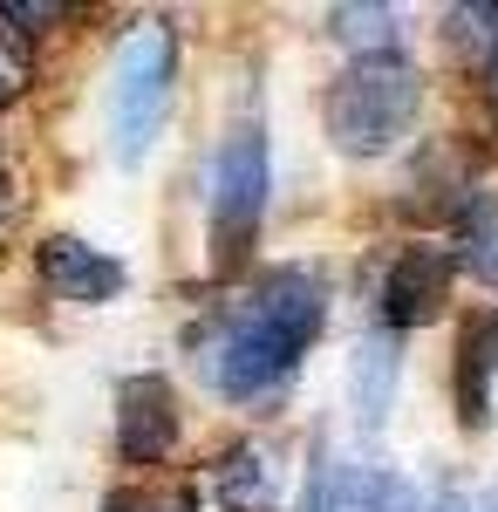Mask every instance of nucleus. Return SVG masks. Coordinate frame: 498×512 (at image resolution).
<instances>
[{
  "label": "nucleus",
  "mask_w": 498,
  "mask_h": 512,
  "mask_svg": "<svg viewBox=\"0 0 498 512\" xmlns=\"http://www.w3.org/2000/svg\"><path fill=\"white\" fill-rule=\"evenodd\" d=\"M21 89H28V28H14L7 7H0V110H7Z\"/></svg>",
  "instance_id": "obj_15"
},
{
  "label": "nucleus",
  "mask_w": 498,
  "mask_h": 512,
  "mask_svg": "<svg viewBox=\"0 0 498 512\" xmlns=\"http://www.w3.org/2000/svg\"><path fill=\"white\" fill-rule=\"evenodd\" d=\"M171 76H178V35L171 21H137L116 41V69H110V151L116 164H144L157 123L171 110Z\"/></svg>",
  "instance_id": "obj_3"
},
{
  "label": "nucleus",
  "mask_w": 498,
  "mask_h": 512,
  "mask_svg": "<svg viewBox=\"0 0 498 512\" xmlns=\"http://www.w3.org/2000/svg\"><path fill=\"white\" fill-rule=\"evenodd\" d=\"M492 383H498V308L492 315H471L458 335V424L464 431H485Z\"/></svg>",
  "instance_id": "obj_10"
},
{
  "label": "nucleus",
  "mask_w": 498,
  "mask_h": 512,
  "mask_svg": "<svg viewBox=\"0 0 498 512\" xmlns=\"http://www.w3.org/2000/svg\"><path fill=\"white\" fill-rule=\"evenodd\" d=\"M451 274H458V260H451L444 246H403V253L389 260L383 301H376V315H383L389 335H410V328H423V321L444 315Z\"/></svg>",
  "instance_id": "obj_5"
},
{
  "label": "nucleus",
  "mask_w": 498,
  "mask_h": 512,
  "mask_svg": "<svg viewBox=\"0 0 498 512\" xmlns=\"http://www.w3.org/2000/svg\"><path fill=\"white\" fill-rule=\"evenodd\" d=\"M417 110H423L417 62L369 55V62H348L328 89V137H335L342 158H383L410 137Z\"/></svg>",
  "instance_id": "obj_2"
},
{
  "label": "nucleus",
  "mask_w": 498,
  "mask_h": 512,
  "mask_svg": "<svg viewBox=\"0 0 498 512\" xmlns=\"http://www.w3.org/2000/svg\"><path fill=\"white\" fill-rule=\"evenodd\" d=\"M321 328H328V280L314 267H267V280L212 328L198 369L226 403H260L294 383Z\"/></svg>",
  "instance_id": "obj_1"
},
{
  "label": "nucleus",
  "mask_w": 498,
  "mask_h": 512,
  "mask_svg": "<svg viewBox=\"0 0 498 512\" xmlns=\"http://www.w3.org/2000/svg\"><path fill=\"white\" fill-rule=\"evenodd\" d=\"M396 376H403V355H396V335L389 328H369L355 355H348V410L362 431H383L389 403H396Z\"/></svg>",
  "instance_id": "obj_8"
},
{
  "label": "nucleus",
  "mask_w": 498,
  "mask_h": 512,
  "mask_svg": "<svg viewBox=\"0 0 498 512\" xmlns=\"http://www.w3.org/2000/svg\"><path fill=\"white\" fill-rule=\"evenodd\" d=\"M458 267H471V274L498 294V198L492 192H471V205H464V219H458Z\"/></svg>",
  "instance_id": "obj_11"
},
{
  "label": "nucleus",
  "mask_w": 498,
  "mask_h": 512,
  "mask_svg": "<svg viewBox=\"0 0 498 512\" xmlns=\"http://www.w3.org/2000/svg\"><path fill=\"white\" fill-rule=\"evenodd\" d=\"M178 431H185V417L164 376H130L116 390V458L123 465H164L178 451Z\"/></svg>",
  "instance_id": "obj_6"
},
{
  "label": "nucleus",
  "mask_w": 498,
  "mask_h": 512,
  "mask_svg": "<svg viewBox=\"0 0 498 512\" xmlns=\"http://www.w3.org/2000/svg\"><path fill=\"white\" fill-rule=\"evenodd\" d=\"M423 512H471V506H464V492H458V485L444 478V485L430 492V506H423Z\"/></svg>",
  "instance_id": "obj_17"
},
{
  "label": "nucleus",
  "mask_w": 498,
  "mask_h": 512,
  "mask_svg": "<svg viewBox=\"0 0 498 512\" xmlns=\"http://www.w3.org/2000/svg\"><path fill=\"white\" fill-rule=\"evenodd\" d=\"M103 512H157V506H151V499H137V492H110Z\"/></svg>",
  "instance_id": "obj_18"
},
{
  "label": "nucleus",
  "mask_w": 498,
  "mask_h": 512,
  "mask_svg": "<svg viewBox=\"0 0 498 512\" xmlns=\"http://www.w3.org/2000/svg\"><path fill=\"white\" fill-rule=\"evenodd\" d=\"M342 512H417V506H410V485L389 465H362V472H348Z\"/></svg>",
  "instance_id": "obj_13"
},
{
  "label": "nucleus",
  "mask_w": 498,
  "mask_h": 512,
  "mask_svg": "<svg viewBox=\"0 0 498 512\" xmlns=\"http://www.w3.org/2000/svg\"><path fill=\"white\" fill-rule=\"evenodd\" d=\"M485 512H498V485H492V499H485Z\"/></svg>",
  "instance_id": "obj_20"
},
{
  "label": "nucleus",
  "mask_w": 498,
  "mask_h": 512,
  "mask_svg": "<svg viewBox=\"0 0 498 512\" xmlns=\"http://www.w3.org/2000/svg\"><path fill=\"white\" fill-rule=\"evenodd\" d=\"M267 192H273V144L267 123H232L212 151V246L219 267H239L253 253V233L267 219Z\"/></svg>",
  "instance_id": "obj_4"
},
{
  "label": "nucleus",
  "mask_w": 498,
  "mask_h": 512,
  "mask_svg": "<svg viewBox=\"0 0 498 512\" xmlns=\"http://www.w3.org/2000/svg\"><path fill=\"white\" fill-rule=\"evenodd\" d=\"M7 212H14V178L0 171V219H7Z\"/></svg>",
  "instance_id": "obj_19"
},
{
  "label": "nucleus",
  "mask_w": 498,
  "mask_h": 512,
  "mask_svg": "<svg viewBox=\"0 0 498 512\" xmlns=\"http://www.w3.org/2000/svg\"><path fill=\"white\" fill-rule=\"evenodd\" d=\"M35 267H41V280H48L62 301H82V308L116 301V294H123V280H130V274H123V260H110L103 246H89V239H76V233L41 239Z\"/></svg>",
  "instance_id": "obj_7"
},
{
  "label": "nucleus",
  "mask_w": 498,
  "mask_h": 512,
  "mask_svg": "<svg viewBox=\"0 0 498 512\" xmlns=\"http://www.w3.org/2000/svg\"><path fill=\"white\" fill-rule=\"evenodd\" d=\"M328 35L355 48V62H369V55H396V7H328Z\"/></svg>",
  "instance_id": "obj_12"
},
{
  "label": "nucleus",
  "mask_w": 498,
  "mask_h": 512,
  "mask_svg": "<svg viewBox=\"0 0 498 512\" xmlns=\"http://www.w3.org/2000/svg\"><path fill=\"white\" fill-rule=\"evenodd\" d=\"M348 499V472L328 444H314V472H307V512H342Z\"/></svg>",
  "instance_id": "obj_14"
},
{
  "label": "nucleus",
  "mask_w": 498,
  "mask_h": 512,
  "mask_svg": "<svg viewBox=\"0 0 498 512\" xmlns=\"http://www.w3.org/2000/svg\"><path fill=\"white\" fill-rule=\"evenodd\" d=\"M212 512H273L280 506V465L267 444H232L212 465Z\"/></svg>",
  "instance_id": "obj_9"
},
{
  "label": "nucleus",
  "mask_w": 498,
  "mask_h": 512,
  "mask_svg": "<svg viewBox=\"0 0 498 512\" xmlns=\"http://www.w3.org/2000/svg\"><path fill=\"white\" fill-rule=\"evenodd\" d=\"M471 14L485 21V28H478V35H485V82H492V96H498V7H471Z\"/></svg>",
  "instance_id": "obj_16"
}]
</instances>
